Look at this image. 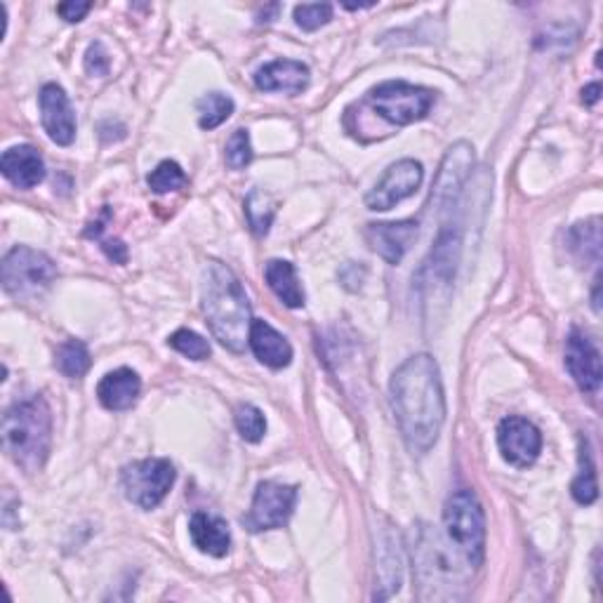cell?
Returning <instances> with one entry per match:
<instances>
[{"instance_id":"obj_15","label":"cell","mask_w":603,"mask_h":603,"mask_svg":"<svg viewBox=\"0 0 603 603\" xmlns=\"http://www.w3.org/2000/svg\"><path fill=\"white\" fill-rule=\"evenodd\" d=\"M471 165H474V149H471L467 142H458L456 146L448 149V154L437 175V184H433V192H431V201L437 203L439 211H448L450 203L456 201L462 184L469 177Z\"/></svg>"},{"instance_id":"obj_13","label":"cell","mask_w":603,"mask_h":603,"mask_svg":"<svg viewBox=\"0 0 603 603\" xmlns=\"http://www.w3.org/2000/svg\"><path fill=\"white\" fill-rule=\"evenodd\" d=\"M565 368H569L575 385L584 394H596L601 387V354L592 339L582 330L573 328L565 339Z\"/></svg>"},{"instance_id":"obj_30","label":"cell","mask_w":603,"mask_h":603,"mask_svg":"<svg viewBox=\"0 0 603 603\" xmlns=\"http://www.w3.org/2000/svg\"><path fill=\"white\" fill-rule=\"evenodd\" d=\"M167 345L173 347L175 351H180L182 356L192 358V361H205L207 356H211V345H207V339H203L198 333L182 328L177 333L170 335Z\"/></svg>"},{"instance_id":"obj_33","label":"cell","mask_w":603,"mask_h":603,"mask_svg":"<svg viewBox=\"0 0 603 603\" xmlns=\"http://www.w3.org/2000/svg\"><path fill=\"white\" fill-rule=\"evenodd\" d=\"M109 69H111V57L106 48L100 41L92 43L85 52V71L90 75H106Z\"/></svg>"},{"instance_id":"obj_2","label":"cell","mask_w":603,"mask_h":603,"mask_svg":"<svg viewBox=\"0 0 603 603\" xmlns=\"http://www.w3.org/2000/svg\"><path fill=\"white\" fill-rule=\"evenodd\" d=\"M203 314L215 339L234 354H241L248 345L253 311L238 276L222 262H211L203 269Z\"/></svg>"},{"instance_id":"obj_14","label":"cell","mask_w":603,"mask_h":603,"mask_svg":"<svg viewBox=\"0 0 603 603\" xmlns=\"http://www.w3.org/2000/svg\"><path fill=\"white\" fill-rule=\"evenodd\" d=\"M38 106H41V123L48 137L54 144L69 146L75 137V116L64 88L57 83L43 85L41 94H38Z\"/></svg>"},{"instance_id":"obj_28","label":"cell","mask_w":603,"mask_h":603,"mask_svg":"<svg viewBox=\"0 0 603 603\" xmlns=\"http://www.w3.org/2000/svg\"><path fill=\"white\" fill-rule=\"evenodd\" d=\"M571 248L580 255V259L592 257L599 262L601 255V234H599V219H592L587 224H578L571 232Z\"/></svg>"},{"instance_id":"obj_19","label":"cell","mask_w":603,"mask_h":603,"mask_svg":"<svg viewBox=\"0 0 603 603\" xmlns=\"http://www.w3.org/2000/svg\"><path fill=\"white\" fill-rule=\"evenodd\" d=\"M248 345H251L253 354L259 358V361L264 366L274 368V370L288 368L290 361H293V347H290V343L276 328H272L267 324V320L253 318Z\"/></svg>"},{"instance_id":"obj_24","label":"cell","mask_w":603,"mask_h":603,"mask_svg":"<svg viewBox=\"0 0 603 603\" xmlns=\"http://www.w3.org/2000/svg\"><path fill=\"white\" fill-rule=\"evenodd\" d=\"M198 125L203 130H215L234 113V100L224 92H207L198 100Z\"/></svg>"},{"instance_id":"obj_16","label":"cell","mask_w":603,"mask_h":603,"mask_svg":"<svg viewBox=\"0 0 603 603\" xmlns=\"http://www.w3.org/2000/svg\"><path fill=\"white\" fill-rule=\"evenodd\" d=\"M418 222L401 219V222H377L368 224L366 241L370 248L380 255L387 264H399L412 241L418 238Z\"/></svg>"},{"instance_id":"obj_11","label":"cell","mask_w":603,"mask_h":603,"mask_svg":"<svg viewBox=\"0 0 603 603\" xmlns=\"http://www.w3.org/2000/svg\"><path fill=\"white\" fill-rule=\"evenodd\" d=\"M422 180H425V170L418 161L403 159L399 163L389 165L382 180L377 182L372 186V192L366 196L368 211H377V213L391 211L396 203H401L418 192Z\"/></svg>"},{"instance_id":"obj_6","label":"cell","mask_w":603,"mask_h":603,"mask_svg":"<svg viewBox=\"0 0 603 603\" xmlns=\"http://www.w3.org/2000/svg\"><path fill=\"white\" fill-rule=\"evenodd\" d=\"M3 288L12 297H31L45 290L57 278V264L41 251L17 245L12 248L0 267Z\"/></svg>"},{"instance_id":"obj_3","label":"cell","mask_w":603,"mask_h":603,"mask_svg":"<svg viewBox=\"0 0 603 603\" xmlns=\"http://www.w3.org/2000/svg\"><path fill=\"white\" fill-rule=\"evenodd\" d=\"M3 450L27 474L41 471L52 443V412L43 396L12 403L3 415Z\"/></svg>"},{"instance_id":"obj_5","label":"cell","mask_w":603,"mask_h":603,"mask_svg":"<svg viewBox=\"0 0 603 603\" xmlns=\"http://www.w3.org/2000/svg\"><path fill=\"white\" fill-rule=\"evenodd\" d=\"M433 100H437V94L422 85L387 81L372 88L358 109H368L372 116L385 121L389 127H403L422 121L433 106Z\"/></svg>"},{"instance_id":"obj_7","label":"cell","mask_w":603,"mask_h":603,"mask_svg":"<svg viewBox=\"0 0 603 603\" xmlns=\"http://www.w3.org/2000/svg\"><path fill=\"white\" fill-rule=\"evenodd\" d=\"M460 251L462 234L458 229V224H446L418 276V288L425 295V302H433L439 295L441 297L448 295L452 278H456L458 272Z\"/></svg>"},{"instance_id":"obj_25","label":"cell","mask_w":603,"mask_h":603,"mask_svg":"<svg viewBox=\"0 0 603 603\" xmlns=\"http://www.w3.org/2000/svg\"><path fill=\"white\" fill-rule=\"evenodd\" d=\"M276 215V203L272 201L269 194H264L262 188H253L245 198V217H248V224L255 236L269 234V226Z\"/></svg>"},{"instance_id":"obj_9","label":"cell","mask_w":603,"mask_h":603,"mask_svg":"<svg viewBox=\"0 0 603 603\" xmlns=\"http://www.w3.org/2000/svg\"><path fill=\"white\" fill-rule=\"evenodd\" d=\"M458 556L448 550V544L437 533H431L429 528H422L418 540H415L412 544V563H415L412 569H415V578H418L420 582V587L448 584L452 592V584H458L462 578L460 569L456 565Z\"/></svg>"},{"instance_id":"obj_4","label":"cell","mask_w":603,"mask_h":603,"mask_svg":"<svg viewBox=\"0 0 603 603\" xmlns=\"http://www.w3.org/2000/svg\"><path fill=\"white\" fill-rule=\"evenodd\" d=\"M443 525L448 542L456 546L471 569H479L486 556V514L471 490L462 488L448 498Z\"/></svg>"},{"instance_id":"obj_22","label":"cell","mask_w":603,"mask_h":603,"mask_svg":"<svg viewBox=\"0 0 603 603\" xmlns=\"http://www.w3.org/2000/svg\"><path fill=\"white\" fill-rule=\"evenodd\" d=\"M264 278H267L269 288L274 290V295L283 302V305L290 309L305 307V290H302L297 272L290 262L286 259L267 262V267H264Z\"/></svg>"},{"instance_id":"obj_17","label":"cell","mask_w":603,"mask_h":603,"mask_svg":"<svg viewBox=\"0 0 603 603\" xmlns=\"http://www.w3.org/2000/svg\"><path fill=\"white\" fill-rule=\"evenodd\" d=\"M0 170L17 188H33L45 180V161L38 154V149L29 144L8 149L3 159H0Z\"/></svg>"},{"instance_id":"obj_27","label":"cell","mask_w":603,"mask_h":603,"mask_svg":"<svg viewBox=\"0 0 603 603\" xmlns=\"http://www.w3.org/2000/svg\"><path fill=\"white\" fill-rule=\"evenodd\" d=\"M236 429L248 443H259L267 433V418L257 406L243 403L236 408Z\"/></svg>"},{"instance_id":"obj_12","label":"cell","mask_w":603,"mask_h":603,"mask_svg":"<svg viewBox=\"0 0 603 603\" xmlns=\"http://www.w3.org/2000/svg\"><path fill=\"white\" fill-rule=\"evenodd\" d=\"M498 446L509 464L525 469L540 458L542 433L531 420L512 415V418H504L498 427Z\"/></svg>"},{"instance_id":"obj_31","label":"cell","mask_w":603,"mask_h":603,"mask_svg":"<svg viewBox=\"0 0 603 603\" xmlns=\"http://www.w3.org/2000/svg\"><path fill=\"white\" fill-rule=\"evenodd\" d=\"M226 165L232 170H243L253 161V144H251V132L248 130H236L234 135L226 142Z\"/></svg>"},{"instance_id":"obj_26","label":"cell","mask_w":603,"mask_h":603,"mask_svg":"<svg viewBox=\"0 0 603 603\" xmlns=\"http://www.w3.org/2000/svg\"><path fill=\"white\" fill-rule=\"evenodd\" d=\"M573 498L580 504H594L599 498V486H596V471H594V462L590 450L580 452V474L575 477L573 486Z\"/></svg>"},{"instance_id":"obj_29","label":"cell","mask_w":603,"mask_h":603,"mask_svg":"<svg viewBox=\"0 0 603 603\" xmlns=\"http://www.w3.org/2000/svg\"><path fill=\"white\" fill-rule=\"evenodd\" d=\"M146 182L154 194H170V192H177V188H182L186 184V175H184V170L180 167V163L163 161V163H159L154 173L146 177Z\"/></svg>"},{"instance_id":"obj_8","label":"cell","mask_w":603,"mask_h":603,"mask_svg":"<svg viewBox=\"0 0 603 603\" xmlns=\"http://www.w3.org/2000/svg\"><path fill=\"white\" fill-rule=\"evenodd\" d=\"M175 477H177L175 467L170 464V460L151 458L127 464L121 474V486L125 498L132 504H137L142 509H154L170 493Z\"/></svg>"},{"instance_id":"obj_32","label":"cell","mask_w":603,"mask_h":603,"mask_svg":"<svg viewBox=\"0 0 603 603\" xmlns=\"http://www.w3.org/2000/svg\"><path fill=\"white\" fill-rule=\"evenodd\" d=\"M333 19V6L328 3H311V6H297L295 8V22L299 29L316 31Z\"/></svg>"},{"instance_id":"obj_18","label":"cell","mask_w":603,"mask_h":603,"mask_svg":"<svg viewBox=\"0 0 603 603\" xmlns=\"http://www.w3.org/2000/svg\"><path fill=\"white\" fill-rule=\"evenodd\" d=\"M255 85L264 92L299 94L309 85V67L295 60H276L255 73Z\"/></svg>"},{"instance_id":"obj_35","label":"cell","mask_w":603,"mask_h":603,"mask_svg":"<svg viewBox=\"0 0 603 603\" xmlns=\"http://www.w3.org/2000/svg\"><path fill=\"white\" fill-rule=\"evenodd\" d=\"M102 251L106 253L109 259H113L116 264L127 262V248L123 245V241H119V238H104L102 241Z\"/></svg>"},{"instance_id":"obj_23","label":"cell","mask_w":603,"mask_h":603,"mask_svg":"<svg viewBox=\"0 0 603 603\" xmlns=\"http://www.w3.org/2000/svg\"><path fill=\"white\" fill-rule=\"evenodd\" d=\"M54 366L64 377H69V380H81V377L90 370L92 358L81 339H69V343L57 349Z\"/></svg>"},{"instance_id":"obj_10","label":"cell","mask_w":603,"mask_h":603,"mask_svg":"<svg viewBox=\"0 0 603 603\" xmlns=\"http://www.w3.org/2000/svg\"><path fill=\"white\" fill-rule=\"evenodd\" d=\"M297 502V488L276 483V481H262L255 490L251 512L243 517L245 528L251 533L274 531V528H283L295 512Z\"/></svg>"},{"instance_id":"obj_34","label":"cell","mask_w":603,"mask_h":603,"mask_svg":"<svg viewBox=\"0 0 603 603\" xmlns=\"http://www.w3.org/2000/svg\"><path fill=\"white\" fill-rule=\"evenodd\" d=\"M90 10H92L90 3H73V0H71V3H60V6H57V14H60L64 19V22H69V24L83 22V17Z\"/></svg>"},{"instance_id":"obj_21","label":"cell","mask_w":603,"mask_h":603,"mask_svg":"<svg viewBox=\"0 0 603 603\" xmlns=\"http://www.w3.org/2000/svg\"><path fill=\"white\" fill-rule=\"evenodd\" d=\"M188 535H192V542L198 546V552L207 556L222 559L229 554V546H232L229 525L217 517L196 512L192 521H188Z\"/></svg>"},{"instance_id":"obj_20","label":"cell","mask_w":603,"mask_h":603,"mask_svg":"<svg viewBox=\"0 0 603 603\" xmlns=\"http://www.w3.org/2000/svg\"><path fill=\"white\" fill-rule=\"evenodd\" d=\"M142 391L140 375L132 368H119L111 370L102 377L98 385V399L106 410H127L137 403Z\"/></svg>"},{"instance_id":"obj_1","label":"cell","mask_w":603,"mask_h":603,"mask_svg":"<svg viewBox=\"0 0 603 603\" xmlns=\"http://www.w3.org/2000/svg\"><path fill=\"white\" fill-rule=\"evenodd\" d=\"M391 406L406 446L422 456L439 441L446 422L441 372L429 354L410 356L391 377Z\"/></svg>"},{"instance_id":"obj_36","label":"cell","mask_w":603,"mask_h":603,"mask_svg":"<svg viewBox=\"0 0 603 603\" xmlns=\"http://www.w3.org/2000/svg\"><path fill=\"white\" fill-rule=\"evenodd\" d=\"M599 94H601V85H599V83H592L590 88H584V90H582V102L592 106V104L599 102Z\"/></svg>"}]
</instances>
